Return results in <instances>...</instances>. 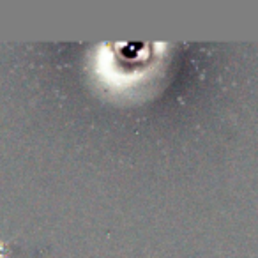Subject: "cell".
I'll list each match as a JSON object with an SVG mask.
<instances>
[{"instance_id":"1","label":"cell","mask_w":258,"mask_h":258,"mask_svg":"<svg viewBox=\"0 0 258 258\" xmlns=\"http://www.w3.org/2000/svg\"><path fill=\"white\" fill-rule=\"evenodd\" d=\"M0 258H29V254L16 244H6L0 240Z\"/></svg>"}]
</instances>
